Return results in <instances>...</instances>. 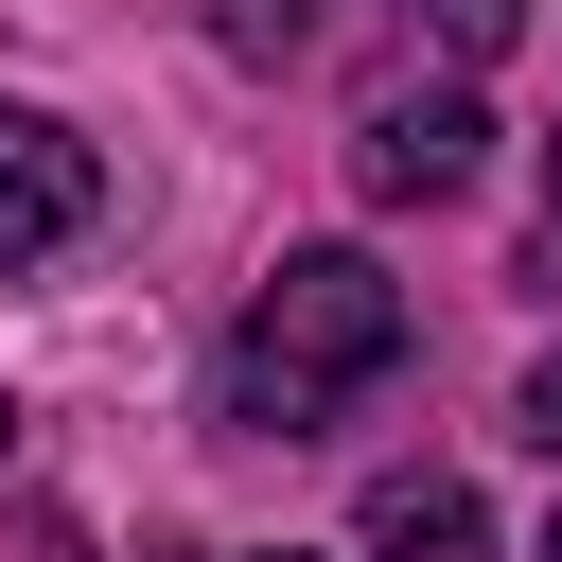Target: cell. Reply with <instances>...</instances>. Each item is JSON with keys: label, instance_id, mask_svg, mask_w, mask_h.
<instances>
[{"label": "cell", "instance_id": "1", "mask_svg": "<svg viewBox=\"0 0 562 562\" xmlns=\"http://www.w3.org/2000/svg\"><path fill=\"white\" fill-rule=\"evenodd\" d=\"M404 369V281L369 246H281V281L228 316V369H211V422L228 439H316L351 386Z\"/></svg>", "mask_w": 562, "mask_h": 562}, {"label": "cell", "instance_id": "2", "mask_svg": "<svg viewBox=\"0 0 562 562\" xmlns=\"http://www.w3.org/2000/svg\"><path fill=\"white\" fill-rule=\"evenodd\" d=\"M474 88H386L369 105V140H351V176L386 193V211H439V193H474Z\"/></svg>", "mask_w": 562, "mask_h": 562}, {"label": "cell", "instance_id": "3", "mask_svg": "<svg viewBox=\"0 0 562 562\" xmlns=\"http://www.w3.org/2000/svg\"><path fill=\"white\" fill-rule=\"evenodd\" d=\"M88 228V140L70 123H35V105H0V281L18 263H53Z\"/></svg>", "mask_w": 562, "mask_h": 562}, {"label": "cell", "instance_id": "4", "mask_svg": "<svg viewBox=\"0 0 562 562\" xmlns=\"http://www.w3.org/2000/svg\"><path fill=\"white\" fill-rule=\"evenodd\" d=\"M474 544H492L474 474H386L369 492V562H474Z\"/></svg>", "mask_w": 562, "mask_h": 562}, {"label": "cell", "instance_id": "5", "mask_svg": "<svg viewBox=\"0 0 562 562\" xmlns=\"http://www.w3.org/2000/svg\"><path fill=\"white\" fill-rule=\"evenodd\" d=\"M211 35H228V53H246V70H281V53H299V35H316V0H211Z\"/></svg>", "mask_w": 562, "mask_h": 562}, {"label": "cell", "instance_id": "6", "mask_svg": "<svg viewBox=\"0 0 562 562\" xmlns=\"http://www.w3.org/2000/svg\"><path fill=\"white\" fill-rule=\"evenodd\" d=\"M422 18H439V53H509L527 35V0H422Z\"/></svg>", "mask_w": 562, "mask_h": 562}, {"label": "cell", "instance_id": "7", "mask_svg": "<svg viewBox=\"0 0 562 562\" xmlns=\"http://www.w3.org/2000/svg\"><path fill=\"white\" fill-rule=\"evenodd\" d=\"M527 439H544V457H562V351H544V369H527Z\"/></svg>", "mask_w": 562, "mask_h": 562}, {"label": "cell", "instance_id": "8", "mask_svg": "<svg viewBox=\"0 0 562 562\" xmlns=\"http://www.w3.org/2000/svg\"><path fill=\"white\" fill-rule=\"evenodd\" d=\"M544 211H562V140H544Z\"/></svg>", "mask_w": 562, "mask_h": 562}, {"label": "cell", "instance_id": "9", "mask_svg": "<svg viewBox=\"0 0 562 562\" xmlns=\"http://www.w3.org/2000/svg\"><path fill=\"white\" fill-rule=\"evenodd\" d=\"M544 562H562V527H544Z\"/></svg>", "mask_w": 562, "mask_h": 562}, {"label": "cell", "instance_id": "10", "mask_svg": "<svg viewBox=\"0 0 562 562\" xmlns=\"http://www.w3.org/2000/svg\"><path fill=\"white\" fill-rule=\"evenodd\" d=\"M281 562H299V544H281Z\"/></svg>", "mask_w": 562, "mask_h": 562}, {"label": "cell", "instance_id": "11", "mask_svg": "<svg viewBox=\"0 0 562 562\" xmlns=\"http://www.w3.org/2000/svg\"><path fill=\"white\" fill-rule=\"evenodd\" d=\"M0 439H18V422H0Z\"/></svg>", "mask_w": 562, "mask_h": 562}]
</instances>
